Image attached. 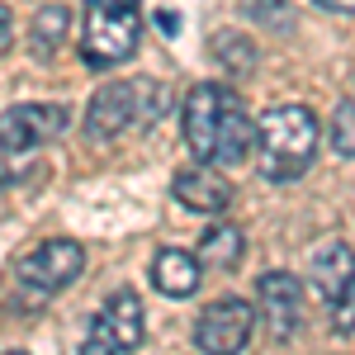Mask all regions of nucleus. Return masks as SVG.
<instances>
[{"instance_id": "3", "label": "nucleus", "mask_w": 355, "mask_h": 355, "mask_svg": "<svg viewBox=\"0 0 355 355\" xmlns=\"http://www.w3.org/2000/svg\"><path fill=\"white\" fill-rule=\"evenodd\" d=\"M166 110H171V100H166L162 81H152V76L119 81V85H105V90L90 100V110H85V133L90 137H119V133H128V128L157 123Z\"/></svg>"}, {"instance_id": "19", "label": "nucleus", "mask_w": 355, "mask_h": 355, "mask_svg": "<svg viewBox=\"0 0 355 355\" xmlns=\"http://www.w3.org/2000/svg\"><path fill=\"white\" fill-rule=\"evenodd\" d=\"M10 38H15V19H10V10L0 5V53L10 48Z\"/></svg>"}, {"instance_id": "7", "label": "nucleus", "mask_w": 355, "mask_h": 355, "mask_svg": "<svg viewBox=\"0 0 355 355\" xmlns=\"http://www.w3.org/2000/svg\"><path fill=\"white\" fill-rule=\"evenodd\" d=\"M81 270H85V251L76 242H43L19 261V279L28 289H43V294L67 289Z\"/></svg>"}, {"instance_id": "8", "label": "nucleus", "mask_w": 355, "mask_h": 355, "mask_svg": "<svg viewBox=\"0 0 355 355\" xmlns=\"http://www.w3.org/2000/svg\"><path fill=\"white\" fill-rule=\"evenodd\" d=\"M256 299H261V318H266V327L279 336V341H289L303 322V284L294 279L289 270H266L256 279Z\"/></svg>"}, {"instance_id": "4", "label": "nucleus", "mask_w": 355, "mask_h": 355, "mask_svg": "<svg viewBox=\"0 0 355 355\" xmlns=\"http://www.w3.org/2000/svg\"><path fill=\"white\" fill-rule=\"evenodd\" d=\"M137 33H142L137 0H85L81 62L90 71H110L137 53Z\"/></svg>"}, {"instance_id": "9", "label": "nucleus", "mask_w": 355, "mask_h": 355, "mask_svg": "<svg viewBox=\"0 0 355 355\" xmlns=\"http://www.w3.org/2000/svg\"><path fill=\"white\" fill-rule=\"evenodd\" d=\"M199 251H180V246H166L157 251V261H152V284L162 289L166 299H190L194 289H199Z\"/></svg>"}, {"instance_id": "11", "label": "nucleus", "mask_w": 355, "mask_h": 355, "mask_svg": "<svg viewBox=\"0 0 355 355\" xmlns=\"http://www.w3.org/2000/svg\"><path fill=\"white\" fill-rule=\"evenodd\" d=\"M308 275H313V284L322 289V299H336L346 284L355 279V251L346 242H327L318 256H313V266H308Z\"/></svg>"}, {"instance_id": "17", "label": "nucleus", "mask_w": 355, "mask_h": 355, "mask_svg": "<svg viewBox=\"0 0 355 355\" xmlns=\"http://www.w3.org/2000/svg\"><path fill=\"white\" fill-rule=\"evenodd\" d=\"M81 355H123L119 336L110 331V322H105L100 313L90 318V331H85V341H81Z\"/></svg>"}, {"instance_id": "2", "label": "nucleus", "mask_w": 355, "mask_h": 355, "mask_svg": "<svg viewBox=\"0 0 355 355\" xmlns=\"http://www.w3.org/2000/svg\"><path fill=\"white\" fill-rule=\"evenodd\" d=\"M256 142H261V175L289 185L318 157V119L303 105H275L261 114Z\"/></svg>"}, {"instance_id": "12", "label": "nucleus", "mask_w": 355, "mask_h": 355, "mask_svg": "<svg viewBox=\"0 0 355 355\" xmlns=\"http://www.w3.org/2000/svg\"><path fill=\"white\" fill-rule=\"evenodd\" d=\"M100 318L110 322V331L119 336V346L123 351H137L142 346V303H137L133 289H114L110 299H105V308H100Z\"/></svg>"}, {"instance_id": "15", "label": "nucleus", "mask_w": 355, "mask_h": 355, "mask_svg": "<svg viewBox=\"0 0 355 355\" xmlns=\"http://www.w3.org/2000/svg\"><path fill=\"white\" fill-rule=\"evenodd\" d=\"M214 57H218L227 71L242 76V71H251V62H256V48L246 43L242 33H218V38H214Z\"/></svg>"}, {"instance_id": "14", "label": "nucleus", "mask_w": 355, "mask_h": 355, "mask_svg": "<svg viewBox=\"0 0 355 355\" xmlns=\"http://www.w3.org/2000/svg\"><path fill=\"white\" fill-rule=\"evenodd\" d=\"M67 5H43L38 15H33V53L38 57H53L62 48V38H67Z\"/></svg>"}, {"instance_id": "21", "label": "nucleus", "mask_w": 355, "mask_h": 355, "mask_svg": "<svg viewBox=\"0 0 355 355\" xmlns=\"http://www.w3.org/2000/svg\"><path fill=\"white\" fill-rule=\"evenodd\" d=\"M5 355H24V351H5Z\"/></svg>"}, {"instance_id": "10", "label": "nucleus", "mask_w": 355, "mask_h": 355, "mask_svg": "<svg viewBox=\"0 0 355 355\" xmlns=\"http://www.w3.org/2000/svg\"><path fill=\"white\" fill-rule=\"evenodd\" d=\"M171 194H175L185 209H194V214H223L227 199H232L227 180H223V175H209V171H180L175 185H171Z\"/></svg>"}, {"instance_id": "18", "label": "nucleus", "mask_w": 355, "mask_h": 355, "mask_svg": "<svg viewBox=\"0 0 355 355\" xmlns=\"http://www.w3.org/2000/svg\"><path fill=\"white\" fill-rule=\"evenodd\" d=\"M331 331H341V336L355 331V279L331 299Z\"/></svg>"}, {"instance_id": "16", "label": "nucleus", "mask_w": 355, "mask_h": 355, "mask_svg": "<svg viewBox=\"0 0 355 355\" xmlns=\"http://www.w3.org/2000/svg\"><path fill=\"white\" fill-rule=\"evenodd\" d=\"M331 147L341 157H355V100H341L331 114Z\"/></svg>"}, {"instance_id": "5", "label": "nucleus", "mask_w": 355, "mask_h": 355, "mask_svg": "<svg viewBox=\"0 0 355 355\" xmlns=\"http://www.w3.org/2000/svg\"><path fill=\"white\" fill-rule=\"evenodd\" d=\"M251 327H256L251 303L218 299V303H209V308L199 313V322H194V346L209 351V355H237L246 341H251Z\"/></svg>"}, {"instance_id": "13", "label": "nucleus", "mask_w": 355, "mask_h": 355, "mask_svg": "<svg viewBox=\"0 0 355 355\" xmlns=\"http://www.w3.org/2000/svg\"><path fill=\"white\" fill-rule=\"evenodd\" d=\"M199 261L204 266H214V270H232L237 261H242V232L237 227H209L204 232V242H199Z\"/></svg>"}, {"instance_id": "20", "label": "nucleus", "mask_w": 355, "mask_h": 355, "mask_svg": "<svg viewBox=\"0 0 355 355\" xmlns=\"http://www.w3.org/2000/svg\"><path fill=\"white\" fill-rule=\"evenodd\" d=\"M322 10H331V15H355V0H318Z\"/></svg>"}, {"instance_id": "1", "label": "nucleus", "mask_w": 355, "mask_h": 355, "mask_svg": "<svg viewBox=\"0 0 355 355\" xmlns=\"http://www.w3.org/2000/svg\"><path fill=\"white\" fill-rule=\"evenodd\" d=\"M185 142L194 162L204 166H242L256 142V128L227 85L204 81L185 95Z\"/></svg>"}, {"instance_id": "6", "label": "nucleus", "mask_w": 355, "mask_h": 355, "mask_svg": "<svg viewBox=\"0 0 355 355\" xmlns=\"http://www.w3.org/2000/svg\"><path fill=\"white\" fill-rule=\"evenodd\" d=\"M67 105H15L0 114V152H28L67 128Z\"/></svg>"}]
</instances>
